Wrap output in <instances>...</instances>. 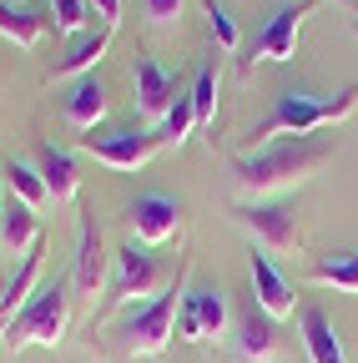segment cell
<instances>
[{
    "instance_id": "6da1fadb",
    "label": "cell",
    "mask_w": 358,
    "mask_h": 363,
    "mask_svg": "<svg viewBox=\"0 0 358 363\" xmlns=\"http://www.w3.org/2000/svg\"><path fill=\"white\" fill-rule=\"evenodd\" d=\"M333 162V142L328 136H283V142H267L247 157L233 162V187L242 202H262V197H278L288 187H303V182Z\"/></svg>"
},
{
    "instance_id": "7a4b0ae2",
    "label": "cell",
    "mask_w": 358,
    "mask_h": 363,
    "mask_svg": "<svg viewBox=\"0 0 358 363\" xmlns=\"http://www.w3.org/2000/svg\"><path fill=\"white\" fill-rule=\"evenodd\" d=\"M358 111V86H343L338 96H308V91H283V96L273 101V111H267L247 136L257 147L267 142H283V136H313L323 131L333 121H348Z\"/></svg>"
},
{
    "instance_id": "3957f363",
    "label": "cell",
    "mask_w": 358,
    "mask_h": 363,
    "mask_svg": "<svg viewBox=\"0 0 358 363\" xmlns=\"http://www.w3.org/2000/svg\"><path fill=\"white\" fill-rule=\"evenodd\" d=\"M187 278H192V262H182V272H177L172 288H162L157 298H147L142 308H131L121 318L116 338H121V348L131 358H157V353L172 348V338H177V308H182V298H187Z\"/></svg>"
},
{
    "instance_id": "277c9868",
    "label": "cell",
    "mask_w": 358,
    "mask_h": 363,
    "mask_svg": "<svg viewBox=\"0 0 358 363\" xmlns=\"http://www.w3.org/2000/svg\"><path fill=\"white\" fill-rule=\"evenodd\" d=\"M71 278H56L46 288H35V298L16 313V323L0 333V348H61L66 328H71Z\"/></svg>"
},
{
    "instance_id": "5b68a950",
    "label": "cell",
    "mask_w": 358,
    "mask_h": 363,
    "mask_svg": "<svg viewBox=\"0 0 358 363\" xmlns=\"http://www.w3.org/2000/svg\"><path fill=\"white\" fill-rule=\"evenodd\" d=\"M318 6H323V0H288V6L257 30L252 51L242 56V76H252L257 66H283V61H293V56H298V35H303L308 16L318 11Z\"/></svg>"
},
{
    "instance_id": "8992f818",
    "label": "cell",
    "mask_w": 358,
    "mask_h": 363,
    "mask_svg": "<svg viewBox=\"0 0 358 363\" xmlns=\"http://www.w3.org/2000/svg\"><path fill=\"white\" fill-rule=\"evenodd\" d=\"M237 227L252 238V247L267 252V257H298V247H303L298 212L278 207V202H237Z\"/></svg>"
},
{
    "instance_id": "52a82bcc",
    "label": "cell",
    "mask_w": 358,
    "mask_h": 363,
    "mask_svg": "<svg viewBox=\"0 0 358 363\" xmlns=\"http://www.w3.org/2000/svg\"><path fill=\"white\" fill-rule=\"evenodd\" d=\"M162 293V262L152 257V247L126 242L111 257V283H106V308L137 303V298H157Z\"/></svg>"
},
{
    "instance_id": "ba28073f",
    "label": "cell",
    "mask_w": 358,
    "mask_h": 363,
    "mask_svg": "<svg viewBox=\"0 0 358 363\" xmlns=\"http://www.w3.org/2000/svg\"><path fill=\"white\" fill-rule=\"evenodd\" d=\"M76 217H81V238H76V257H71V298L96 303V293H106V283H111V257H106L101 227L91 222V212H76Z\"/></svg>"
},
{
    "instance_id": "9c48e42d",
    "label": "cell",
    "mask_w": 358,
    "mask_h": 363,
    "mask_svg": "<svg viewBox=\"0 0 358 363\" xmlns=\"http://www.w3.org/2000/svg\"><path fill=\"white\" fill-rule=\"evenodd\" d=\"M228 298L217 288H187L182 308H177V338L182 343H212L228 333Z\"/></svg>"
},
{
    "instance_id": "30bf717a",
    "label": "cell",
    "mask_w": 358,
    "mask_h": 363,
    "mask_svg": "<svg viewBox=\"0 0 358 363\" xmlns=\"http://www.w3.org/2000/svg\"><path fill=\"white\" fill-rule=\"evenodd\" d=\"M126 222H131V233H137L142 247H162L182 233V202L167 197V192H147L126 207Z\"/></svg>"
},
{
    "instance_id": "8fae6325",
    "label": "cell",
    "mask_w": 358,
    "mask_h": 363,
    "mask_svg": "<svg viewBox=\"0 0 358 363\" xmlns=\"http://www.w3.org/2000/svg\"><path fill=\"white\" fill-rule=\"evenodd\" d=\"M177 96H182L177 76H172L157 56H137V66H131V101H137V116L162 121V116L172 111Z\"/></svg>"
},
{
    "instance_id": "7c38bea8",
    "label": "cell",
    "mask_w": 358,
    "mask_h": 363,
    "mask_svg": "<svg viewBox=\"0 0 358 363\" xmlns=\"http://www.w3.org/2000/svg\"><path fill=\"white\" fill-rule=\"evenodd\" d=\"M81 147L96 162H106L111 172H137L152 162V152L162 142H157V131H106V136H81Z\"/></svg>"
},
{
    "instance_id": "4fadbf2b",
    "label": "cell",
    "mask_w": 358,
    "mask_h": 363,
    "mask_svg": "<svg viewBox=\"0 0 358 363\" xmlns=\"http://www.w3.org/2000/svg\"><path fill=\"white\" fill-rule=\"evenodd\" d=\"M247 278H252V298H257V308L273 318V323H278V318H288V313L298 308L293 283L278 272V262L267 257V252H257V247H252V257H247Z\"/></svg>"
},
{
    "instance_id": "5bb4252c",
    "label": "cell",
    "mask_w": 358,
    "mask_h": 363,
    "mask_svg": "<svg viewBox=\"0 0 358 363\" xmlns=\"http://www.w3.org/2000/svg\"><path fill=\"white\" fill-rule=\"evenodd\" d=\"M273 353H278V328H273V318L252 303L233 328V358L237 363H273Z\"/></svg>"
},
{
    "instance_id": "9a60e30c",
    "label": "cell",
    "mask_w": 358,
    "mask_h": 363,
    "mask_svg": "<svg viewBox=\"0 0 358 363\" xmlns=\"http://www.w3.org/2000/svg\"><path fill=\"white\" fill-rule=\"evenodd\" d=\"M40 242V217L30 202H21L16 192H6V202H0V247L26 257L30 247Z\"/></svg>"
},
{
    "instance_id": "2e32d148",
    "label": "cell",
    "mask_w": 358,
    "mask_h": 363,
    "mask_svg": "<svg viewBox=\"0 0 358 363\" xmlns=\"http://www.w3.org/2000/svg\"><path fill=\"white\" fill-rule=\"evenodd\" d=\"M40 257H46V242H35L26 257H21V267L11 272V283H6V298H0V333H6L11 323H16V313L35 298V283H40Z\"/></svg>"
},
{
    "instance_id": "e0dca14e",
    "label": "cell",
    "mask_w": 358,
    "mask_h": 363,
    "mask_svg": "<svg viewBox=\"0 0 358 363\" xmlns=\"http://www.w3.org/2000/svg\"><path fill=\"white\" fill-rule=\"evenodd\" d=\"M298 328H303V343H308V358H313V363H348L343 338H338V328L328 323L323 308H303V313H298Z\"/></svg>"
},
{
    "instance_id": "ac0fdd59",
    "label": "cell",
    "mask_w": 358,
    "mask_h": 363,
    "mask_svg": "<svg viewBox=\"0 0 358 363\" xmlns=\"http://www.w3.org/2000/svg\"><path fill=\"white\" fill-rule=\"evenodd\" d=\"M101 116H106V86H101V76H81L71 86V96H66V121L91 136L101 126Z\"/></svg>"
},
{
    "instance_id": "d6986e66",
    "label": "cell",
    "mask_w": 358,
    "mask_h": 363,
    "mask_svg": "<svg viewBox=\"0 0 358 363\" xmlns=\"http://www.w3.org/2000/svg\"><path fill=\"white\" fill-rule=\"evenodd\" d=\"M106 45H111V30H91V35H81L66 56L51 61V76H91L96 61L106 56Z\"/></svg>"
},
{
    "instance_id": "ffe728a7",
    "label": "cell",
    "mask_w": 358,
    "mask_h": 363,
    "mask_svg": "<svg viewBox=\"0 0 358 363\" xmlns=\"http://www.w3.org/2000/svg\"><path fill=\"white\" fill-rule=\"evenodd\" d=\"M40 177H46V192H51V202H76V192H81V177H76L71 152L40 147Z\"/></svg>"
},
{
    "instance_id": "44dd1931",
    "label": "cell",
    "mask_w": 358,
    "mask_h": 363,
    "mask_svg": "<svg viewBox=\"0 0 358 363\" xmlns=\"http://www.w3.org/2000/svg\"><path fill=\"white\" fill-rule=\"evenodd\" d=\"M0 35L30 51V45H40V35H46V21H40L26 0H0Z\"/></svg>"
},
{
    "instance_id": "7402d4cb",
    "label": "cell",
    "mask_w": 358,
    "mask_h": 363,
    "mask_svg": "<svg viewBox=\"0 0 358 363\" xmlns=\"http://www.w3.org/2000/svg\"><path fill=\"white\" fill-rule=\"evenodd\" d=\"M0 182H6V192H16V197H21V202H30V207L51 202V192H46V177H40V167L21 162V157L0 162Z\"/></svg>"
},
{
    "instance_id": "603a6c76",
    "label": "cell",
    "mask_w": 358,
    "mask_h": 363,
    "mask_svg": "<svg viewBox=\"0 0 358 363\" xmlns=\"http://www.w3.org/2000/svg\"><path fill=\"white\" fill-rule=\"evenodd\" d=\"M152 131H157V142H162V147H182L187 136L197 131V116H192V91H182V96L172 101V111H167Z\"/></svg>"
},
{
    "instance_id": "cb8c5ba5",
    "label": "cell",
    "mask_w": 358,
    "mask_h": 363,
    "mask_svg": "<svg viewBox=\"0 0 358 363\" xmlns=\"http://www.w3.org/2000/svg\"><path fill=\"white\" fill-rule=\"evenodd\" d=\"M313 283H323V288H343V293H358V252L318 257V262H313Z\"/></svg>"
},
{
    "instance_id": "d4e9b609",
    "label": "cell",
    "mask_w": 358,
    "mask_h": 363,
    "mask_svg": "<svg viewBox=\"0 0 358 363\" xmlns=\"http://www.w3.org/2000/svg\"><path fill=\"white\" fill-rule=\"evenodd\" d=\"M217 86H222L217 66H202L197 81H192V116H197V131H207V126L217 121Z\"/></svg>"
},
{
    "instance_id": "484cf974",
    "label": "cell",
    "mask_w": 358,
    "mask_h": 363,
    "mask_svg": "<svg viewBox=\"0 0 358 363\" xmlns=\"http://www.w3.org/2000/svg\"><path fill=\"white\" fill-rule=\"evenodd\" d=\"M202 6H207V26H212L217 45L222 51H237V21L228 16V6H222V0H202Z\"/></svg>"
},
{
    "instance_id": "4316f807",
    "label": "cell",
    "mask_w": 358,
    "mask_h": 363,
    "mask_svg": "<svg viewBox=\"0 0 358 363\" xmlns=\"http://www.w3.org/2000/svg\"><path fill=\"white\" fill-rule=\"evenodd\" d=\"M51 11H56V30L61 35H76L86 26V16H91V11H86V0H51Z\"/></svg>"
},
{
    "instance_id": "83f0119b",
    "label": "cell",
    "mask_w": 358,
    "mask_h": 363,
    "mask_svg": "<svg viewBox=\"0 0 358 363\" xmlns=\"http://www.w3.org/2000/svg\"><path fill=\"white\" fill-rule=\"evenodd\" d=\"M142 6H147V21H152L157 30H172L177 21H182L187 0H142Z\"/></svg>"
},
{
    "instance_id": "f1b7e54d",
    "label": "cell",
    "mask_w": 358,
    "mask_h": 363,
    "mask_svg": "<svg viewBox=\"0 0 358 363\" xmlns=\"http://www.w3.org/2000/svg\"><path fill=\"white\" fill-rule=\"evenodd\" d=\"M86 11L101 16V30H116V21H121V0H86Z\"/></svg>"
},
{
    "instance_id": "f546056e",
    "label": "cell",
    "mask_w": 358,
    "mask_h": 363,
    "mask_svg": "<svg viewBox=\"0 0 358 363\" xmlns=\"http://www.w3.org/2000/svg\"><path fill=\"white\" fill-rule=\"evenodd\" d=\"M6 283H11V272H6V267H0V298H6Z\"/></svg>"
},
{
    "instance_id": "4dcf8cb0",
    "label": "cell",
    "mask_w": 358,
    "mask_h": 363,
    "mask_svg": "<svg viewBox=\"0 0 358 363\" xmlns=\"http://www.w3.org/2000/svg\"><path fill=\"white\" fill-rule=\"evenodd\" d=\"M353 35H358V16H353Z\"/></svg>"
},
{
    "instance_id": "1f68e13d",
    "label": "cell",
    "mask_w": 358,
    "mask_h": 363,
    "mask_svg": "<svg viewBox=\"0 0 358 363\" xmlns=\"http://www.w3.org/2000/svg\"><path fill=\"white\" fill-rule=\"evenodd\" d=\"M0 202H6V192H0Z\"/></svg>"
}]
</instances>
